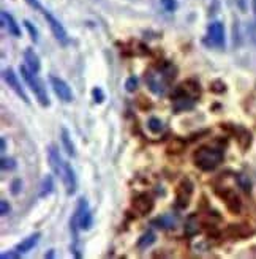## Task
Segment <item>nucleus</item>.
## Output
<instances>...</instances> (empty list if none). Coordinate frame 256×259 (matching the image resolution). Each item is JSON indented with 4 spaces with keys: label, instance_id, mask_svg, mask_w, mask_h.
Returning <instances> with one entry per match:
<instances>
[{
    "label": "nucleus",
    "instance_id": "obj_22",
    "mask_svg": "<svg viewBox=\"0 0 256 259\" xmlns=\"http://www.w3.org/2000/svg\"><path fill=\"white\" fill-rule=\"evenodd\" d=\"M54 191V179L53 176H45L43 182H41V187H40V198H46L49 196L51 193Z\"/></svg>",
    "mask_w": 256,
    "mask_h": 259
},
{
    "label": "nucleus",
    "instance_id": "obj_7",
    "mask_svg": "<svg viewBox=\"0 0 256 259\" xmlns=\"http://www.w3.org/2000/svg\"><path fill=\"white\" fill-rule=\"evenodd\" d=\"M45 19H46V22H48V25H49V29H51V32H53V35H54L56 40H57L60 45L67 46V45L70 43V36H68L65 27L62 25V22L53 15V13H49V11H45Z\"/></svg>",
    "mask_w": 256,
    "mask_h": 259
},
{
    "label": "nucleus",
    "instance_id": "obj_19",
    "mask_svg": "<svg viewBox=\"0 0 256 259\" xmlns=\"http://www.w3.org/2000/svg\"><path fill=\"white\" fill-rule=\"evenodd\" d=\"M60 141H62V146L65 149V152L70 155V157H76V149H74V144L71 141V136H70V132L63 126L60 130Z\"/></svg>",
    "mask_w": 256,
    "mask_h": 259
},
{
    "label": "nucleus",
    "instance_id": "obj_11",
    "mask_svg": "<svg viewBox=\"0 0 256 259\" xmlns=\"http://www.w3.org/2000/svg\"><path fill=\"white\" fill-rule=\"evenodd\" d=\"M153 205H155V202H153L152 196L147 193H138L132 201V207L138 215L150 213L153 210Z\"/></svg>",
    "mask_w": 256,
    "mask_h": 259
},
{
    "label": "nucleus",
    "instance_id": "obj_32",
    "mask_svg": "<svg viewBox=\"0 0 256 259\" xmlns=\"http://www.w3.org/2000/svg\"><path fill=\"white\" fill-rule=\"evenodd\" d=\"M210 90H212L214 94H223V92H225V84H223L220 79L212 81V82H210Z\"/></svg>",
    "mask_w": 256,
    "mask_h": 259
},
{
    "label": "nucleus",
    "instance_id": "obj_28",
    "mask_svg": "<svg viewBox=\"0 0 256 259\" xmlns=\"http://www.w3.org/2000/svg\"><path fill=\"white\" fill-rule=\"evenodd\" d=\"M237 182H239V185H240V188H242V190L247 191V193H250V190H251V184H250V180H248V177H247V176H244V174H237Z\"/></svg>",
    "mask_w": 256,
    "mask_h": 259
},
{
    "label": "nucleus",
    "instance_id": "obj_23",
    "mask_svg": "<svg viewBox=\"0 0 256 259\" xmlns=\"http://www.w3.org/2000/svg\"><path fill=\"white\" fill-rule=\"evenodd\" d=\"M228 234L233 236V237L240 239V237L248 236L250 234V229H245L242 225H231V226H229V229H228Z\"/></svg>",
    "mask_w": 256,
    "mask_h": 259
},
{
    "label": "nucleus",
    "instance_id": "obj_26",
    "mask_svg": "<svg viewBox=\"0 0 256 259\" xmlns=\"http://www.w3.org/2000/svg\"><path fill=\"white\" fill-rule=\"evenodd\" d=\"M0 166H2V171H13L16 169V160L11 158V157H2L0 160Z\"/></svg>",
    "mask_w": 256,
    "mask_h": 259
},
{
    "label": "nucleus",
    "instance_id": "obj_31",
    "mask_svg": "<svg viewBox=\"0 0 256 259\" xmlns=\"http://www.w3.org/2000/svg\"><path fill=\"white\" fill-rule=\"evenodd\" d=\"M21 190H22V180L21 179H15L11 182V187H10L11 194H13V196H18V194L21 193Z\"/></svg>",
    "mask_w": 256,
    "mask_h": 259
},
{
    "label": "nucleus",
    "instance_id": "obj_17",
    "mask_svg": "<svg viewBox=\"0 0 256 259\" xmlns=\"http://www.w3.org/2000/svg\"><path fill=\"white\" fill-rule=\"evenodd\" d=\"M152 226H157V228H161V229H173L176 228L177 225V218L171 213H164V215H160L157 218H153L150 222Z\"/></svg>",
    "mask_w": 256,
    "mask_h": 259
},
{
    "label": "nucleus",
    "instance_id": "obj_34",
    "mask_svg": "<svg viewBox=\"0 0 256 259\" xmlns=\"http://www.w3.org/2000/svg\"><path fill=\"white\" fill-rule=\"evenodd\" d=\"M10 210H11V207H10L8 201L7 199L0 201V213H2V217H7L10 213Z\"/></svg>",
    "mask_w": 256,
    "mask_h": 259
},
{
    "label": "nucleus",
    "instance_id": "obj_21",
    "mask_svg": "<svg viewBox=\"0 0 256 259\" xmlns=\"http://www.w3.org/2000/svg\"><path fill=\"white\" fill-rule=\"evenodd\" d=\"M237 142L242 150H247L251 144V133L248 130H245L244 126H239L237 128Z\"/></svg>",
    "mask_w": 256,
    "mask_h": 259
},
{
    "label": "nucleus",
    "instance_id": "obj_25",
    "mask_svg": "<svg viewBox=\"0 0 256 259\" xmlns=\"http://www.w3.org/2000/svg\"><path fill=\"white\" fill-rule=\"evenodd\" d=\"M185 149V142L182 139H179V138H174L171 142H169V146H168V150L171 153H181L182 150Z\"/></svg>",
    "mask_w": 256,
    "mask_h": 259
},
{
    "label": "nucleus",
    "instance_id": "obj_20",
    "mask_svg": "<svg viewBox=\"0 0 256 259\" xmlns=\"http://www.w3.org/2000/svg\"><path fill=\"white\" fill-rule=\"evenodd\" d=\"M155 240H157L155 232H153V231H147V232H144V234L138 239V243L136 245H138L139 250H147L149 247H152V245L155 243Z\"/></svg>",
    "mask_w": 256,
    "mask_h": 259
},
{
    "label": "nucleus",
    "instance_id": "obj_18",
    "mask_svg": "<svg viewBox=\"0 0 256 259\" xmlns=\"http://www.w3.org/2000/svg\"><path fill=\"white\" fill-rule=\"evenodd\" d=\"M40 237H41V232H35V234L29 236L27 239H24L22 242H19V243L16 245V250H18L19 253H27V251H30V250L35 247V245L38 243Z\"/></svg>",
    "mask_w": 256,
    "mask_h": 259
},
{
    "label": "nucleus",
    "instance_id": "obj_3",
    "mask_svg": "<svg viewBox=\"0 0 256 259\" xmlns=\"http://www.w3.org/2000/svg\"><path fill=\"white\" fill-rule=\"evenodd\" d=\"M19 73H21V77L24 79V82L30 87V90L33 92V95L36 97L38 103L43 106V108H49L51 106V100H49V95L46 92V87L43 85V82L38 79L35 76V73H32L25 65L19 68Z\"/></svg>",
    "mask_w": 256,
    "mask_h": 259
},
{
    "label": "nucleus",
    "instance_id": "obj_37",
    "mask_svg": "<svg viewBox=\"0 0 256 259\" xmlns=\"http://www.w3.org/2000/svg\"><path fill=\"white\" fill-rule=\"evenodd\" d=\"M234 2L240 8V11H247V0H234Z\"/></svg>",
    "mask_w": 256,
    "mask_h": 259
},
{
    "label": "nucleus",
    "instance_id": "obj_5",
    "mask_svg": "<svg viewBox=\"0 0 256 259\" xmlns=\"http://www.w3.org/2000/svg\"><path fill=\"white\" fill-rule=\"evenodd\" d=\"M193 190H195V185L188 177L181 180V184H179L177 191H176V207L177 209H187L191 196H193Z\"/></svg>",
    "mask_w": 256,
    "mask_h": 259
},
{
    "label": "nucleus",
    "instance_id": "obj_12",
    "mask_svg": "<svg viewBox=\"0 0 256 259\" xmlns=\"http://www.w3.org/2000/svg\"><path fill=\"white\" fill-rule=\"evenodd\" d=\"M217 194H219V196L225 201V204H226L229 212H233V213H239L240 212L242 202H240L239 196L236 194V191H233L231 188H225L223 191L217 190Z\"/></svg>",
    "mask_w": 256,
    "mask_h": 259
},
{
    "label": "nucleus",
    "instance_id": "obj_4",
    "mask_svg": "<svg viewBox=\"0 0 256 259\" xmlns=\"http://www.w3.org/2000/svg\"><path fill=\"white\" fill-rule=\"evenodd\" d=\"M173 100V111L176 114H181L184 111H190L195 108V97L190 95L182 85L174 92Z\"/></svg>",
    "mask_w": 256,
    "mask_h": 259
},
{
    "label": "nucleus",
    "instance_id": "obj_9",
    "mask_svg": "<svg viewBox=\"0 0 256 259\" xmlns=\"http://www.w3.org/2000/svg\"><path fill=\"white\" fill-rule=\"evenodd\" d=\"M2 76H4V81L8 84V87L13 90V92H15V94L25 103V105H29L30 100H29L27 94H25V90H24L22 84L19 82L18 74L15 73V70H13V68H5V70L2 71Z\"/></svg>",
    "mask_w": 256,
    "mask_h": 259
},
{
    "label": "nucleus",
    "instance_id": "obj_16",
    "mask_svg": "<svg viewBox=\"0 0 256 259\" xmlns=\"http://www.w3.org/2000/svg\"><path fill=\"white\" fill-rule=\"evenodd\" d=\"M0 18H2V24H4V27L8 30V33H11L13 36H16V38H19V36H21L19 24L15 21V18H13L8 11L2 10V13H0Z\"/></svg>",
    "mask_w": 256,
    "mask_h": 259
},
{
    "label": "nucleus",
    "instance_id": "obj_29",
    "mask_svg": "<svg viewBox=\"0 0 256 259\" xmlns=\"http://www.w3.org/2000/svg\"><path fill=\"white\" fill-rule=\"evenodd\" d=\"M92 97H94V101L98 103V105H101V103L105 101V92L100 87H94L92 89Z\"/></svg>",
    "mask_w": 256,
    "mask_h": 259
},
{
    "label": "nucleus",
    "instance_id": "obj_6",
    "mask_svg": "<svg viewBox=\"0 0 256 259\" xmlns=\"http://www.w3.org/2000/svg\"><path fill=\"white\" fill-rule=\"evenodd\" d=\"M206 43L212 48H225V25L220 21H214L209 24Z\"/></svg>",
    "mask_w": 256,
    "mask_h": 259
},
{
    "label": "nucleus",
    "instance_id": "obj_13",
    "mask_svg": "<svg viewBox=\"0 0 256 259\" xmlns=\"http://www.w3.org/2000/svg\"><path fill=\"white\" fill-rule=\"evenodd\" d=\"M62 180H63V185H65V190H67L68 196L74 194L76 188H78V180H76V174H74L73 166L68 161H65V164H63Z\"/></svg>",
    "mask_w": 256,
    "mask_h": 259
},
{
    "label": "nucleus",
    "instance_id": "obj_14",
    "mask_svg": "<svg viewBox=\"0 0 256 259\" xmlns=\"http://www.w3.org/2000/svg\"><path fill=\"white\" fill-rule=\"evenodd\" d=\"M48 161H49V167L53 169V172L59 177H62V172H63V164L65 161H62V157L59 150L54 147V146H49L48 147Z\"/></svg>",
    "mask_w": 256,
    "mask_h": 259
},
{
    "label": "nucleus",
    "instance_id": "obj_39",
    "mask_svg": "<svg viewBox=\"0 0 256 259\" xmlns=\"http://www.w3.org/2000/svg\"><path fill=\"white\" fill-rule=\"evenodd\" d=\"M45 257H54V250H49V253L45 254Z\"/></svg>",
    "mask_w": 256,
    "mask_h": 259
},
{
    "label": "nucleus",
    "instance_id": "obj_2",
    "mask_svg": "<svg viewBox=\"0 0 256 259\" xmlns=\"http://www.w3.org/2000/svg\"><path fill=\"white\" fill-rule=\"evenodd\" d=\"M223 157L225 155L222 149L210 147V146H201L193 153V161L201 171L210 172L223 163Z\"/></svg>",
    "mask_w": 256,
    "mask_h": 259
},
{
    "label": "nucleus",
    "instance_id": "obj_38",
    "mask_svg": "<svg viewBox=\"0 0 256 259\" xmlns=\"http://www.w3.org/2000/svg\"><path fill=\"white\" fill-rule=\"evenodd\" d=\"M7 150V141H5V138H2V152H5Z\"/></svg>",
    "mask_w": 256,
    "mask_h": 259
},
{
    "label": "nucleus",
    "instance_id": "obj_24",
    "mask_svg": "<svg viewBox=\"0 0 256 259\" xmlns=\"http://www.w3.org/2000/svg\"><path fill=\"white\" fill-rule=\"evenodd\" d=\"M147 128L153 135H158V133L163 132V122L158 117H150L149 122H147Z\"/></svg>",
    "mask_w": 256,
    "mask_h": 259
},
{
    "label": "nucleus",
    "instance_id": "obj_30",
    "mask_svg": "<svg viewBox=\"0 0 256 259\" xmlns=\"http://www.w3.org/2000/svg\"><path fill=\"white\" fill-rule=\"evenodd\" d=\"M136 89H138V79H136L135 76H130V77L126 79V82H125V90H126V92L133 94Z\"/></svg>",
    "mask_w": 256,
    "mask_h": 259
},
{
    "label": "nucleus",
    "instance_id": "obj_1",
    "mask_svg": "<svg viewBox=\"0 0 256 259\" xmlns=\"http://www.w3.org/2000/svg\"><path fill=\"white\" fill-rule=\"evenodd\" d=\"M176 77V68L171 63H161L158 67H152L146 71L144 79L152 94L163 97L168 92L169 84Z\"/></svg>",
    "mask_w": 256,
    "mask_h": 259
},
{
    "label": "nucleus",
    "instance_id": "obj_15",
    "mask_svg": "<svg viewBox=\"0 0 256 259\" xmlns=\"http://www.w3.org/2000/svg\"><path fill=\"white\" fill-rule=\"evenodd\" d=\"M24 62H25V67H27L32 73H40L41 70V63H40V57L36 56V53L32 48H27L24 51Z\"/></svg>",
    "mask_w": 256,
    "mask_h": 259
},
{
    "label": "nucleus",
    "instance_id": "obj_33",
    "mask_svg": "<svg viewBox=\"0 0 256 259\" xmlns=\"http://www.w3.org/2000/svg\"><path fill=\"white\" fill-rule=\"evenodd\" d=\"M161 5H163V8L166 11H169V13L176 11V8H177V2H176V0H161Z\"/></svg>",
    "mask_w": 256,
    "mask_h": 259
},
{
    "label": "nucleus",
    "instance_id": "obj_8",
    "mask_svg": "<svg viewBox=\"0 0 256 259\" xmlns=\"http://www.w3.org/2000/svg\"><path fill=\"white\" fill-rule=\"evenodd\" d=\"M74 217L78 220V225L81 229L84 231H89L94 225V217H92V212L89 209V204L86 201V198H79L78 201V205H76V212H74Z\"/></svg>",
    "mask_w": 256,
    "mask_h": 259
},
{
    "label": "nucleus",
    "instance_id": "obj_27",
    "mask_svg": "<svg viewBox=\"0 0 256 259\" xmlns=\"http://www.w3.org/2000/svg\"><path fill=\"white\" fill-rule=\"evenodd\" d=\"M24 25H25V29H27V32H29V35H30V38H32V41L36 43V41H38V30H36V27H35V25H33L30 21H27V19L24 21Z\"/></svg>",
    "mask_w": 256,
    "mask_h": 259
},
{
    "label": "nucleus",
    "instance_id": "obj_36",
    "mask_svg": "<svg viewBox=\"0 0 256 259\" xmlns=\"http://www.w3.org/2000/svg\"><path fill=\"white\" fill-rule=\"evenodd\" d=\"M25 2H27V4H29L32 8H33V10H40V11L43 10V8H41V5H40V2H38V0H25Z\"/></svg>",
    "mask_w": 256,
    "mask_h": 259
},
{
    "label": "nucleus",
    "instance_id": "obj_10",
    "mask_svg": "<svg viewBox=\"0 0 256 259\" xmlns=\"http://www.w3.org/2000/svg\"><path fill=\"white\" fill-rule=\"evenodd\" d=\"M49 82H51V87H53L54 90V94L59 97L60 101L63 103H71L73 101V92H71V89L70 85L62 79V77L59 76H49Z\"/></svg>",
    "mask_w": 256,
    "mask_h": 259
},
{
    "label": "nucleus",
    "instance_id": "obj_35",
    "mask_svg": "<svg viewBox=\"0 0 256 259\" xmlns=\"http://www.w3.org/2000/svg\"><path fill=\"white\" fill-rule=\"evenodd\" d=\"M0 256H2V259H18V257H21V253L16 250V251H8V253H2V254H0Z\"/></svg>",
    "mask_w": 256,
    "mask_h": 259
}]
</instances>
